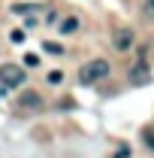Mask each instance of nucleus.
I'll return each mask as SVG.
<instances>
[{"label": "nucleus", "mask_w": 154, "mask_h": 158, "mask_svg": "<svg viewBox=\"0 0 154 158\" xmlns=\"http://www.w3.org/2000/svg\"><path fill=\"white\" fill-rule=\"evenodd\" d=\"M24 79H27L24 76V67H18V64H0V82H3L6 88H15Z\"/></svg>", "instance_id": "nucleus-2"}, {"label": "nucleus", "mask_w": 154, "mask_h": 158, "mask_svg": "<svg viewBox=\"0 0 154 158\" xmlns=\"http://www.w3.org/2000/svg\"><path fill=\"white\" fill-rule=\"evenodd\" d=\"M9 40H12V43H24V31H12Z\"/></svg>", "instance_id": "nucleus-11"}, {"label": "nucleus", "mask_w": 154, "mask_h": 158, "mask_svg": "<svg viewBox=\"0 0 154 158\" xmlns=\"http://www.w3.org/2000/svg\"><path fill=\"white\" fill-rule=\"evenodd\" d=\"M73 31H79V19L76 15H67L60 21V34H73Z\"/></svg>", "instance_id": "nucleus-6"}, {"label": "nucleus", "mask_w": 154, "mask_h": 158, "mask_svg": "<svg viewBox=\"0 0 154 158\" xmlns=\"http://www.w3.org/2000/svg\"><path fill=\"white\" fill-rule=\"evenodd\" d=\"M130 46H133V31H130V27H121L115 34V49L124 52V49H130Z\"/></svg>", "instance_id": "nucleus-4"}, {"label": "nucleus", "mask_w": 154, "mask_h": 158, "mask_svg": "<svg viewBox=\"0 0 154 158\" xmlns=\"http://www.w3.org/2000/svg\"><path fill=\"white\" fill-rule=\"evenodd\" d=\"M18 106L21 110H39V106H42V98H39L37 91H21L18 94Z\"/></svg>", "instance_id": "nucleus-3"}, {"label": "nucleus", "mask_w": 154, "mask_h": 158, "mask_svg": "<svg viewBox=\"0 0 154 158\" xmlns=\"http://www.w3.org/2000/svg\"><path fill=\"white\" fill-rule=\"evenodd\" d=\"M103 76H109V61H103V58H94L91 64H85L79 70V82L82 85H91V82H97Z\"/></svg>", "instance_id": "nucleus-1"}, {"label": "nucleus", "mask_w": 154, "mask_h": 158, "mask_svg": "<svg viewBox=\"0 0 154 158\" xmlns=\"http://www.w3.org/2000/svg\"><path fill=\"white\" fill-rule=\"evenodd\" d=\"M42 52H52V55H64V46H58V43H42Z\"/></svg>", "instance_id": "nucleus-8"}, {"label": "nucleus", "mask_w": 154, "mask_h": 158, "mask_svg": "<svg viewBox=\"0 0 154 158\" xmlns=\"http://www.w3.org/2000/svg\"><path fill=\"white\" fill-rule=\"evenodd\" d=\"M130 82H133V85H145V82H148V67H145V64H136L133 70H130Z\"/></svg>", "instance_id": "nucleus-5"}, {"label": "nucleus", "mask_w": 154, "mask_h": 158, "mask_svg": "<svg viewBox=\"0 0 154 158\" xmlns=\"http://www.w3.org/2000/svg\"><path fill=\"white\" fill-rule=\"evenodd\" d=\"M24 64H27V67H37V64H39V58L33 55V52H30V55H24Z\"/></svg>", "instance_id": "nucleus-10"}, {"label": "nucleus", "mask_w": 154, "mask_h": 158, "mask_svg": "<svg viewBox=\"0 0 154 158\" xmlns=\"http://www.w3.org/2000/svg\"><path fill=\"white\" fill-rule=\"evenodd\" d=\"M142 15L148 21H154V0H145V3H142Z\"/></svg>", "instance_id": "nucleus-7"}, {"label": "nucleus", "mask_w": 154, "mask_h": 158, "mask_svg": "<svg viewBox=\"0 0 154 158\" xmlns=\"http://www.w3.org/2000/svg\"><path fill=\"white\" fill-rule=\"evenodd\" d=\"M48 82H52V85H60V82H64V73H60V70H52V73H48Z\"/></svg>", "instance_id": "nucleus-9"}, {"label": "nucleus", "mask_w": 154, "mask_h": 158, "mask_svg": "<svg viewBox=\"0 0 154 158\" xmlns=\"http://www.w3.org/2000/svg\"><path fill=\"white\" fill-rule=\"evenodd\" d=\"M112 158H130V152H127V146H121V149H118V152H115Z\"/></svg>", "instance_id": "nucleus-12"}]
</instances>
